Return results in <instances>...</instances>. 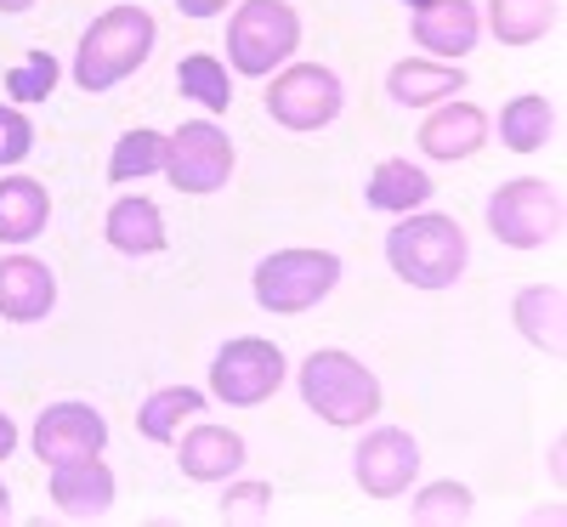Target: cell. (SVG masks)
<instances>
[{
  "label": "cell",
  "mask_w": 567,
  "mask_h": 527,
  "mask_svg": "<svg viewBox=\"0 0 567 527\" xmlns=\"http://www.w3.org/2000/svg\"><path fill=\"white\" fill-rule=\"evenodd\" d=\"M154 40H159V23L154 12L142 7H109L97 23L80 34V52H74V85L80 91H114L125 74H136L142 63L154 58Z\"/></svg>",
  "instance_id": "obj_1"
},
{
  "label": "cell",
  "mask_w": 567,
  "mask_h": 527,
  "mask_svg": "<svg viewBox=\"0 0 567 527\" xmlns=\"http://www.w3.org/2000/svg\"><path fill=\"white\" fill-rule=\"evenodd\" d=\"M561 454H567V443L556 437V448H550V476H556V483H561V476H567V465H561Z\"/></svg>",
  "instance_id": "obj_33"
},
{
  "label": "cell",
  "mask_w": 567,
  "mask_h": 527,
  "mask_svg": "<svg viewBox=\"0 0 567 527\" xmlns=\"http://www.w3.org/2000/svg\"><path fill=\"white\" fill-rule=\"evenodd\" d=\"M7 521H12V494L0 488V527H7Z\"/></svg>",
  "instance_id": "obj_34"
},
{
  "label": "cell",
  "mask_w": 567,
  "mask_h": 527,
  "mask_svg": "<svg viewBox=\"0 0 567 527\" xmlns=\"http://www.w3.org/2000/svg\"><path fill=\"white\" fill-rule=\"evenodd\" d=\"M148 170H165V136L159 131H125L114 142L109 182H142Z\"/></svg>",
  "instance_id": "obj_26"
},
{
  "label": "cell",
  "mask_w": 567,
  "mask_h": 527,
  "mask_svg": "<svg viewBox=\"0 0 567 527\" xmlns=\"http://www.w3.org/2000/svg\"><path fill=\"white\" fill-rule=\"evenodd\" d=\"M471 488H460V483H432L414 505H409V521H420V527H454V521H471Z\"/></svg>",
  "instance_id": "obj_27"
},
{
  "label": "cell",
  "mask_w": 567,
  "mask_h": 527,
  "mask_svg": "<svg viewBox=\"0 0 567 527\" xmlns=\"http://www.w3.org/2000/svg\"><path fill=\"white\" fill-rule=\"evenodd\" d=\"M176 85H182V97L205 103L210 114H227V103H233L227 69H221V63H216L210 52H194V58H182V69H176Z\"/></svg>",
  "instance_id": "obj_25"
},
{
  "label": "cell",
  "mask_w": 567,
  "mask_h": 527,
  "mask_svg": "<svg viewBox=\"0 0 567 527\" xmlns=\"http://www.w3.org/2000/svg\"><path fill=\"white\" fill-rule=\"evenodd\" d=\"M34 154V125L18 103H0V165H23Z\"/></svg>",
  "instance_id": "obj_30"
},
{
  "label": "cell",
  "mask_w": 567,
  "mask_h": 527,
  "mask_svg": "<svg viewBox=\"0 0 567 527\" xmlns=\"http://www.w3.org/2000/svg\"><path fill=\"white\" fill-rule=\"evenodd\" d=\"M301 403L329 425H363L381 414V380H374L352 352L323 347L301 363Z\"/></svg>",
  "instance_id": "obj_3"
},
{
  "label": "cell",
  "mask_w": 567,
  "mask_h": 527,
  "mask_svg": "<svg viewBox=\"0 0 567 527\" xmlns=\"http://www.w3.org/2000/svg\"><path fill=\"white\" fill-rule=\"evenodd\" d=\"M245 437L239 431H227V425H194L182 437L176 448V465L182 476H194V483H227V476H239L245 471Z\"/></svg>",
  "instance_id": "obj_15"
},
{
  "label": "cell",
  "mask_w": 567,
  "mask_h": 527,
  "mask_svg": "<svg viewBox=\"0 0 567 527\" xmlns=\"http://www.w3.org/2000/svg\"><path fill=\"white\" fill-rule=\"evenodd\" d=\"M205 409V392H194V386H165V392H154L148 403L136 409V431L148 443H171L176 431H182V420H194Z\"/></svg>",
  "instance_id": "obj_24"
},
{
  "label": "cell",
  "mask_w": 567,
  "mask_h": 527,
  "mask_svg": "<svg viewBox=\"0 0 567 527\" xmlns=\"http://www.w3.org/2000/svg\"><path fill=\"white\" fill-rule=\"evenodd\" d=\"M488 227L511 250H539L561 232V187L545 176H516L488 194Z\"/></svg>",
  "instance_id": "obj_6"
},
{
  "label": "cell",
  "mask_w": 567,
  "mask_h": 527,
  "mask_svg": "<svg viewBox=\"0 0 567 527\" xmlns=\"http://www.w3.org/2000/svg\"><path fill=\"white\" fill-rule=\"evenodd\" d=\"M386 261L403 283L414 290H454L471 245H465V227L454 216H432V210H409L392 232H386Z\"/></svg>",
  "instance_id": "obj_2"
},
{
  "label": "cell",
  "mask_w": 567,
  "mask_h": 527,
  "mask_svg": "<svg viewBox=\"0 0 567 527\" xmlns=\"http://www.w3.org/2000/svg\"><path fill=\"white\" fill-rule=\"evenodd\" d=\"M352 476L369 499H398L409 494V483L420 476V443L409 437L403 425H374L369 437L358 443Z\"/></svg>",
  "instance_id": "obj_10"
},
{
  "label": "cell",
  "mask_w": 567,
  "mask_h": 527,
  "mask_svg": "<svg viewBox=\"0 0 567 527\" xmlns=\"http://www.w3.org/2000/svg\"><path fill=\"white\" fill-rule=\"evenodd\" d=\"M58 301V278L34 256H7L0 261V318L12 323H40Z\"/></svg>",
  "instance_id": "obj_14"
},
{
  "label": "cell",
  "mask_w": 567,
  "mask_h": 527,
  "mask_svg": "<svg viewBox=\"0 0 567 527\" xmlns=\"http://www.w3.org/2000/svg\"><path fill=\"white\" fill-rule=\"evenodd\" d=\"M272 516V483H227L221 521H267Z\"/></svg>",
  "instance_id": "obj_29"
},
{
  "label": "cell",
  "mask_w": 567,
  "mask_h": 527,
  "mask_svg": "<svg viewBox=\"0 0 567 527\" xmlns=\"http://www.w3.org/2000/svg\"><path fill=\"white\" fill-rule=\"evenodd\" d=\"M12 448H18V425H12L7 414H0V459H7Z\"/></svg>",
  "instance_id": "obj_32"
},
{
  "label": "cell",
  "mask_w": 567,
  "mask_h": 527,
  "mask_svg": "<svg viewBox=\"0 0 567 527\" xmlns=\"http://www.w3.org/2000/svg\"><path fill=\"white\" fill-rule=\"evenodd\" d=\"M7 91H12V103H45L58 91V58L52 52H29L12 74H7Z\"/></svg>",
  "instance_id": "obj_28"
},
{
  "label": "cell",
  "mask_w": 567,
  "mask_h": 527,
  "mask_svg": "<svg viewBox=\"0 0 567 527\" xmlns=\"http://www.w3.org/2000/svg\"><path fill=\"white\" fill-rule=\"evenodd\" d=\"M556 0H488V29L499 45H534L556 29Z\"/></svg>",
  "instance_id": "obj_22"
},
{
  "label": "cell",
  "mask_w": 567,
  "mask_h": 527,
  "mask_svg": "<svg viewBox=\"0 0 567 527\" xmlns=\"http://www.w3.org/2000/svg\"><path fill=\"white\" fill-rule=\"evenodd\" d=\"M550 131H556V108L545 103V97H511L505 108H499V142L511 154H539L545 142H550Z\"/></svg>",
  "instance_id": "obj_23"
},
{
  "label": "cell",
  "mask_w": 567,
  "mask_h": 527,
  "mask_svg": "<svg viewBox=\"0 0 567 527\" xmlns=\"http://www.w3.org/2000/svg\"><path fill=\"white\" fill-rule=\"evenodd\" d=\"M341 283V256L336 250H272L256 267V307L272 318H296L318 307Z\"/></svg>",
  "instance_id": "obj_5"
},
{
  "label": "cell",
  "mask_w": 567,
  "mask_h": 527,
  "mask_svg": "<svg viewBox=\"0 0 567 527\" xmlns=\"http://www.w3.org/2000/svg\"><path fill=\"white\" fill-rule=\"evenodd\" d=\"M45 494H52V505H58L69 521H97V516H109V505H114V471H109L97 454L63 459V465H52V483H45Z\"/></svg>",
  "instance_id": "obj_13"
},
{
  "label": "cell",
  "mask_w": 567,
  "mask_h": 527,
  "mask_svg": "<svg viewBox=\"0 0 567 527\" xmlns=\"http://www.w3.org/2000/svg\"><path fill=\"white\" fill-rule=\"evenodd\" d=\"M483 34V18L471 0H414V45H425L437 63H460Z\"/></svg>",
  "instance_id": "obj_12"
},
{
  "label": "cell",
  "mask_w": 567,
  "mask_h": 527,
  "mask_svg": "<svg viewBox=\"0 0 567 527\" xmlns=\"http://www.w3.org/2000/svg\"><path fill=\"white\" fill-rule=\"evenodd\" d=\"M488 142V114L477 103H443L432 120L420 125V148L425 159H471Z\"/></svg>",
  "instance_id": "obj_16"
},
{
  "label": "cell",
  "mask_w": 567,
  "mask_h": 527,
  "mask_svg": "<svg viewBox=\"0 0 567 527\" xmlns=\"http://www.w3.org/2000/svg\"><path fill=\"white\" fill-rule=\"evenodd\" d=\"M103 232H109V245H114L120 256H159V250L171 245L159 205H154V199H142V194L114 199V210H109Z\"/></svg>",
  "instance_id": "obj_18"
},
{
  "label": "cell",
  "mask_w": 567,
  "mask_h": 527,
  "mask_svg": "<svg viewBox=\"0 0 567 527\" xmlns=\"http://www.w3.org/2000/svg\"><path fill=\"white\" fill-rule=\"evenodd\" d=\"M176 12H182V18H221L227 0H176Z\"/></svg>",
  "instance_id": "obj_31"
},
{
  "label": "cell",
  "mask_w": 567,
  "mask_h": 527,
  "mask_svg": "<svg viewBox=\"0 0 567 527\" xmlns=\"http://www.w3.org/2000/svg\"><path fill=\"white\" fill-rule=\"evenodd\" d=\"M109 443V420L91 409V403H52L34 425V454L45 465H63V459H85V454H103Z\"/></svg>",
  "instance_id": "obj_11"
},
{
  "label": "cell",
  "mask_w": 567,
  "mask_h": 527,
  "mask_svg": "<svg viewBox=\"0 0 567 527\" xmlns=\"http://www.w3.org/2000/svg\"><path fill=\"white\" fill-rule=\"evenodd\" d=\"M347 91H341V74L323 69V63H296L284 69L267 91V114L284 125V131H323L329 120L341 114Z\"/></svg>",
  "instance_id": "obj_9"
},
{
  "label": "cell",
  "mask_w": 567,
  "mask_h": 527,
  "mask_svg": "<svg viewBox=\"0 0 567 527\" xmlns=\"http://www.w3.org/2000/svg\"><path fill=\"white\" fill-rule=\"evenodd\" d=\"M301 45V18L290 0H245L227 23V63L261 80L272 69H284Z\"/></svg>",
  "instance_id": "obj_4"
},
{
  "label": "cell",
  "mask_w": 567,
  "mask_h": 527,
  "mask_svg": "<svg viewBox=\"0 0 567 527\" xmlns=\"http://www.w3.org/2000/svg\"><path fill=\"white\" fill-rule=\"evenodd\" d=\"M52 221V199L34 176H7L0 182V245H29L34 232Z\"/></svg>",
  "instance_id": "obj_21"
},
{
  "label": "cell",
  "mask_w": 567,
  "mask_h": 527,
  "mask_svg": "<svg viewBox=\"0 0 567 527\" xmlns=\"http://www.w3.org/2000/svg\"><path fill=\"white\" fill-rule=\"evenodd\" d=\"M165 176L176 194H221L233 176V136L210 120H187L182 131L165 136Z\"/></svg>",
  "instance_id": "obj_7"
},
{
  "label": "cell",
  "mask_w": 567,
  "mask_h": 527,
  "mask_svg": "<svg viewBox=\"0 0 567 527\" xmlns=\"http://www.w3.org/2000/svg\"><path fill=\"white\" fill-rule=\"evenodd\" d=\"M278 386H284V352L272 341H261V334H239V341H227L216 352V363H210V392L227 409H256Z\"/></svg>",
  "instance_id": "obj_8"
},
{
  "label": "cell",
  "mask_w": 567,
  "mask_h": 527,
  "mask_svg": "<svg viewBox=\"0 0 567 527\" xmlns=\"http://www.w3.org/2000/svg\"><path fill=\"white\" fill-rule=\"evenodd\" d=\"M511 318L523 329V341H534L539 352H550V358L567 352V290L561 283H528L511 301Z\"/></svg>",
  "instance_id": "obj_17"
},
{
  "label": "cell",
  "mask_w": 567,
  "mask_h": 527,
  "mask_svg": "<svg viewBox=\"0 0 567 527\" xmlns=\"http://www.w3.org/2000/svg\"><path fill=\"white\" fill-rule=\"evenodd\" d=\"M432 176H425L420 165H409V159H381L369 170V187H363V199H369V210H386V216H409V210H420L425 199H432Z\"/></svg>",
  "instance_id": "obj_19"
},
{
  "label": "cell",
  "mask_w": 567,
  "mask_h": 527,
  "mask_svg": "<svg viewBox=\"0 0 567 527\" xmlns=\"http://www.w3.org/2000/svg\"><path fill=\"white\" fill-rule=\"evenodd\" d=\"M386 91H392V103H403V108H432V103L454 97V91H465V74H460L454 63L403 58V63H392Z\"/></svg>",
  "instance_id": "obj_20"
},
{
  "label": "cell",
  "mask_w": 567,
  "mask_h": 527,
  "mask_svg": "<svg viewBox=\"0 0 567 527\" xmlns=\"http://www.w3.org/2000/svg\"><path fill=\"white\" fill-rule=\"evenodd\" d=\"M34 0H0V12H29Z\"/></svg>",
  "instance_id": "obj_35"
}]
</instances>
